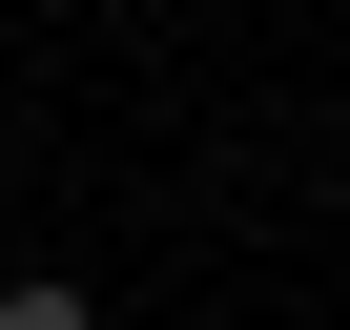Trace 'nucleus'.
<instances>
[{"mask_svg": "<svg viewBox=\"0 0 350 330\" xmlns=\"http://www.w3.org/2000/svg\"><path fill=\"white\" fill-rule=\"evenodd\" d=\"M0 330H103V309H83V289H42V268H21V289H0Z\"/></svg>", "mask_w": 350, "mask_h": 330, "instance_id": "f257e3e1", "label": "nucleus"}]
</instances>
